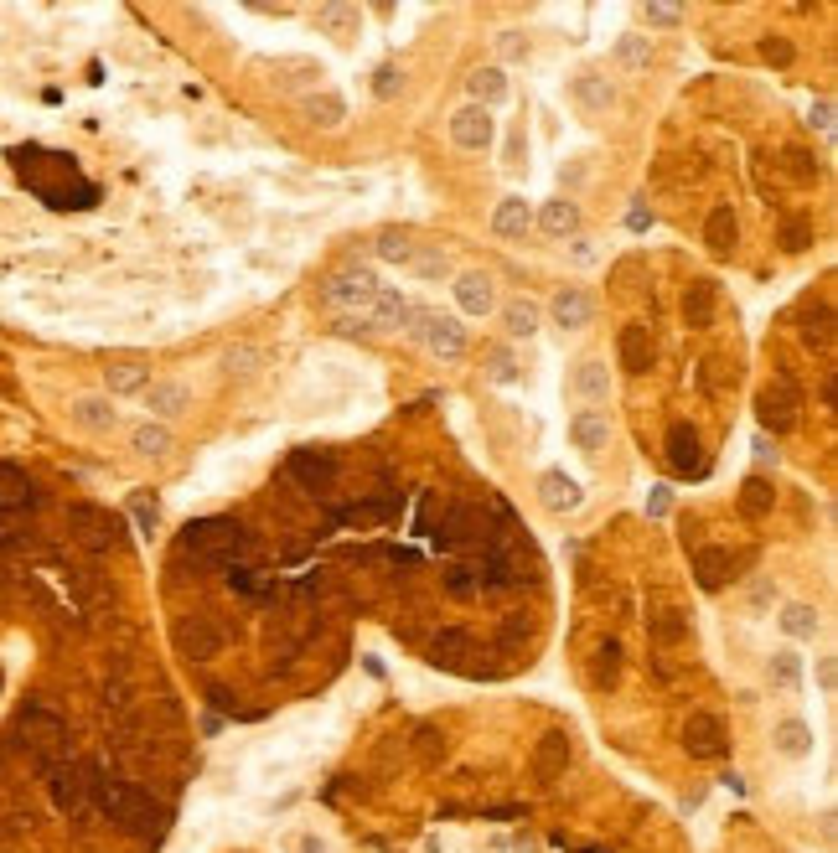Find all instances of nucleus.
Listing matches in <instances>:
<instances>
[{
    "label": "nucleus",
    "instance_id": "obj_1",
    "mask_svg": "<svg viewBox=\"0 0 838 853\" xmlns=\"http://www.w3.org/2000/svg\"><path fill=\"white\" fill-rule=\"evenodd\" d=\"M399 326L409 331L414 342H425L435 357H445V362L461 357V352H466V342H471V337H466V326H461V316H445V311H419V306H409Z\"/></svg>",
    "mask_w": 838,
    "mask_h": 853
},
{
    "label": "nucleus",
    "instance_id": "obj_2",
    "mask_svg": "<svg viewBox=\"0 0 838 853\" xmlns=\"http://www.w3.org/2000/svg\"><path fill=\"white\" fill-rule=\"evenodd\" d=\"M797 409H802V399H797V388L787 378H771L761 388V399H756V414H761V424H766L771 435L797 430Z\"/></svg>",
    "mask_w": 838,
    "mask_h": 853
},
{
    "label": "nucleus",
    "instance_id": "obj_3",
    "mask_svg": "<svg viewBox=\"0 0 838 853\" xmlns=\"http://www.w3.org/2000/svg\"><path fill=\"white\" fill-rule=\"evenodd\" d=\"M492 140H497V119H492V109H482V104H461V109L451 114V145H456V150H492Z\"/></svg>",
    "mask_w": 838,
    "mask_h": 853
},
{
    "label": "nucleus",
    "instance_id": "obj_4",
    "mask_svg": "<svg viewBox=\"0 0 838 853\" xmlns=\"http://www.w3.org/2000/svg\"><path fill=\"white\" fill-rule=\"evenodd\" d=\"M378 280L368 269H347V274H337L332 285H326V300L332 306H347V311H363V316H373V306H378Z\"/></svg>",
    "mask_w": 838,
    "mask_h": 853
},
{
    "label": "nucleus",
    "instance_id": "obj_5",
    "mask_svg": "<svg viewBox=\"0 0 838 853\" xmlns=\"http://www.w3.org/2000/svg\"><path fill=\"white\" fill-rule=\"evenodd\" d=\"M456 306H461V316H492L497 311V280L487 269H466V274H456Z\"/></svg>",
    "mask_w": 838,
    "mask_h": 853
},
{
    "label": "nucleus",
    "instance_id": "obj_6",
    "mask_svg": "<svg viewBox=\"0 0 838 853\" xmlns=\"http://www.w3.org/2000/svg\"><path fill=\"white\" fill-rule=\"evenodd\" d=\"M549 321H554L559 331H585V326L595 321V295L580 290V285H564V290L549 300Z\"/></svg>",
    "mask_w": 838,
    "mask_h": 853
},
{
    "label": "nucleus",
    "instance_id": "obj_7",
    "mask_svg": "<svg viewBox=\"0 0 838 853\" xmlns=\"http://www.w3.org/2000/svg\"><path fill=\"white\" fill-rule=\"evenodd\" d=\"M187 548L202 559H233L238 548V528L233 523H218V517H207V523H192L187 528Z\"/></svg>",
    "mask_w": 838,
    "mask_h": 853
},
{
    "label": "nucleus",
    "instance_id": "obj_8",
    "mask_svg": "<svg viewBox=\"0 0 838 853\" xmlns=\"http://www.w3.org/2000/svg\"><path fill=\"white\" fill-rule=\"evenodd\" d=\"M497 316H502V331H507L513 342H533L538 326H544V306H538V300H528V295H513L507 306H497Z\"/></svg>",
    "mask_w": 838,
    "mask_h": 853
},
{
    "label": "nucleus",
    "instance_id": "obj_9",
    "mask_svg": "<svg viewBox=\"0 0 838 853\" xmlns=\"http://www.w3.org/2000/svg\"><path fill=\"white\" fill-rule=\"evenodd\" d=\"M145 409L156 414V424L176 419L192 409V388L187 383H171V378H151V388H145Z\"/></svg>",
    "mask_w": 838,
    "mask_h": 853
},
{
    "label": "nucleus",
    "instance_id": "obj_10",
    "mask_svg": "<svg viewBox=\"0 0 838 853\" xmlns=\"http://www.w3.org/2000/svg\"><path fill=\"white\" fill-rule=\"evenodd\" d=\"M538 502H544L549 512H575L580 502H585V492H580V481L570 476V471H544L538 476Z\"/></svg>",
    "mask_w": 838,
    "mask_h": 853
},
{
    "label": "nucleus",
    "instance_id": "obj_11",
    "mask_svg": "<svg viewBox=\"0 0 838 853\" xmlns=\"http://www.w3.org/2000/svg\"><path fill=\"white\" fill-rule=\"evenodd\" d=\"M357 26H363L357 6H342V0H326V6H316V32H321V37H332L337 47L357 42Z\"/></svg>",
    "mask_w": 838,
    "mask_h": 853
},
{
    "label": "nucleus",
    "instance_id": "obj_12",
    "mask_svg": "<svg viewBox=\"0 0 838 853\" xmlns=\"http://www.w3.org/2000/svg\"><path fill=\"white\" fill-rule=\"evenodd\" d=\"M570 440H575V450H585V455H601L606 440H611V414H606V409H580V414L570 419Z\"/></svg>",
    "mask_w": 838,
    "mask_h": 853
},
{
    "label": "nucleus",
    "instance_id": "obj_13",
    "mask_svg": "<svg viewBox=\"0 0 838 853\" xmlns=\"http://www.w3.org/2000/svg\"><path fill=\"white\" fill-rule=\"evenodd\" d=\"M533 223L544 228L549 238H580V202H570V197H549L544 207L533 212Z\"/></svg>",
    "mask_w": 838,
    "mask_h": 853
},
{
    "label": "nucleus",
    "instance_id": "obj_14",
    "mask_svg": "<svg viewBox=\"0 0 838 853\" xmlns=\"http://www.w3.org/2000/svg\"><path fill=\"white\" fill-rule=\"evenodd\" d=\"M771 745H776V755H782V760H807V755H813V724H807V719H797V714L776 719V729H771Z\"/></svg>",
    "mask_w": 838,
    "mask_h": 853
},
{
    "label": "nucleus",
    "instance_id": "obj_15",
    "mask_svg": "<svg viewBox=\"0 0 838 853\" xmlns=\"http://www.w3.org/2000/svg\"><path fill=\"white\" fill-rule=\"evenodd\" d=\"M466 88H471V104L497 109V104H507V94H513V78H507V68L487 63V68H476V73L466 78Z\"/></svg>",
    "mask_w": 838,
    "mask_h": 853
},
{
    "label": "nucleus",
    "instance_id": "obj_16",
    "mask_svg": "<svg viewBox=\"0 0 838 853\" xmlns=\"http://www.w3.org/2000/svg\"><path fill=\"white\" fill-rule=\"evenodd\" d=\"M570 99H575L580 114H606V109L616 104V88H611L601 73H575V78H570Z\"/></svg>",
    "mask_w": 838,
    "mask_h": 853
},
{
    "label": "nucleus",
    "instance_id": "obj_17",
    "mask_svg": "<svg viewBox=\"0 0 838 853\" xmlns=\"http://www.w3.org/2000/svg\"><path fill=\"white\" fill-rule=\"evenodd\" d=\"M570 393L580 404H606V393H611V368L606 362H595V357H585L580 368L570 373Z\"/></svg>",
    "mask_w": 838,
    "mask_h": 853
},
{
    "label": "nucleus",
    "instance_id": "obj_18",
    "mask_svg": "<svg viewBox=\"0 0 838 853\" xmlns=\"http://www.w3.org/2000/svg\"><path fill=\"white\" fill-rule=\"evenodd\" d=\"M668 461L678 476H704V450H699V435L688 424H673L668 430Z\"/></svg>",
    "mask_w": 838,
    "mask_h": 853
},
{
    "label": "nucleus",
    "instance_id": "obj_19",
    "mask_svg": "<svg viewBox=\"0 0 838 853\" xmlns=\"http://www.w3.org/2000/svg\"><path fill=\"white\" fill-rule=\"evenodd\" d=\"M766 683H771L776 693H797V688H802V652H797V647H776V652L766 657Z\"/></svg>",
    "mask_w": 838,
    "mask_h": 853
},
{
    "label": "nucleus",
    "instance_id": "obj_20",
    "mask_svg": "<svg viewBox=\"0 0 838 853\" xmlns=\"http://www.w3.org/2000/svg\"><path fill=\"white\" fill-rule=\"evenodd\" d=\"M290 471L301 476L311 492H326V486L337 481V461H332V455H316V450H295L290 455Z\"/></svg>",
    "mask_w": 838,
    "mask_h": 853
},
{
    "label": "nucleus",
    "instance_id": "obj_21",
    "mask_svg": "<svg viewBox=\"0 0 838 853\" xmlns=\"http://www.w3.org/2000/svg\"><path fill=\"white\" fill-rule=\"evenodd\" d=\"M73 424H83V430H94V435H109L119 424V409L109 399H99V393H83V399H73Z\"/></svg>",
    "mask_w": 838,
    "mask_h": 853
},
{
    "label": "nucleus",
    "instance_id": "obj_22",
    "mask_svg": "<svg viewBox=\"0 0 838 853\" xmlns=\"http://www.w3.org/2000/svg\"><path fill=\"white\" fill-rule=\"evenodd\" d=\"M528 228H533V207L523 197H502L492 212V233L497 238H528Z\"/></svg>",
    "mask_w": 838,
    "mask_h": 853
},
{
    "label": "nucleus",
    "instance_id": "obj_23",
    "mask_svg": "<svg viewBox=\"0 0 838 853\" xmlns=\"http://www.w3.org/2000/svg\"><path fill=\"white\" fill-rule=\"evenodd\" d=\"M688 750L694 755H720L725 750V724L714 714H688Z\"/></svg>",
    "mask_w": 838,
    "mask_h": 853
},
{
    "label": "nucleus",
    "instance_id": "obj_24",
    "mask_svg": "<svg viewBox=\"0 0 838 853\" xmlns=\"http://www.w3.org/2000/svg\"><path fill=\"white\" fill-rule=\"evenodd\" d=\"M776 626H782L792 642H813V636L823 631V616L813 611V605H802V600H792V605H782V616H776Z\"/></svg>",
    "mask_w": 838,
    "mask_h": 853
},
{
    "label": "nucleus",
    "instance_id": "obj_25",
    "mask_svg": "<svg viewBox=\"0 0 838 853\" xmlns=\"http://www.w3.org/2000/svg\"><path fill=\"white\" fill-rule=\"evenodd\" d=\"M621 368H626V373H647V368H652L647 326H626V331H621Z\"/></svg>",
    "mask_w": 838,
    "mask_h": 853
},
{
    "label": "nucleus",
    "instance_id": "obj_26",
    "mask_svg": "<svg viewBox=\"0 0 838 853\" xmlns=\"http://www.w3.org/2000/svg\"><path fill=\"white\" fill-rule=\"evenodd\" d=\"M683 321L688 326H709L714 321V280H694L683 290Z\"/></svg>",
    "mask_w": 838,
    "mask_h": 853
},
{
    "label": "nucleus",
    "instance_id": "obj_27",
    "mask_svg": "<svg viewBox=\"0 0 838 853\" xmlns=\"http://www.w3.org/2000/svg\"><path fill=\"white\" fill-rule=\"evenodd\" d=\"M647 63H652V42L642 32H621L616 37V68L621 73H642Z\"/></svg>",
    "mask_w": 838,
    "mask_h": 853
},
{
    "label": "nucleus",
    "instance_id": "obj_28",
    "mask_svg": "<svg viewBox=\"0 0 838 853\" xmlns=\"http://www.w3.org/2000/svg\"><path fill=\"white\" fill-rule=\"evenodd\" d=\"M104 383H109V393H145L151 388V368H145V362H114L104 373Z\"/></svg>",
    "mask_w": 838,
    "mask_h": 853
},
{
    "label": "nucleus",
    "instance_id": "obj_29",
    "mask_svg": "<svg viewBox=\"0 0 838 853\" xmlns=\"http://www.w3.org/2000/svg\"><path fill=\"white\" fill-rule=\"evenodd\" d=\"M306 114H311V125L337 130L342 119H347V104H342V94H326V88H316V94L306 99Z\"/></svg>",
    "mask_w": 838,
    "mask_h": 853
},
{
    "label": "nucleus",
    "instance_id": "obj_30",
    "mask_svg": "<svg viewBox=\"0 0 838 853\" xmlns=\"http://www.w3.org/2000/svg\"><path fill=\"white\" fill-rule=\"evenodd\" d=\"M176 647H182V652H192V657H213V652L223 647V636H218L213 626H207V621H192V626H182V631H176Z\"/></svg>",
    "mask_w": 838,
    "mask_h": 853
},
{
    "label": "nucleus",
    "instance_id": "obj_31",
    "mask_svg": "<svg viewBox=\"0 0 838 853\" xmlns=\"http://www.w3.org/2000/svg\"><path fill=\"white\" fill-rule=\"evenodd\" d=\"M704 243H709L714 254H730V249H735V212H730V207H714V212H709Z\"/></svg>",
    "mask_w": 838,
    "mask_h": 853
},
{
    "label": "nucleus",
    "instance_id": "obj_32",
    "mask_svg": "<svg viewBox=\"0 0 838 853\" xmlns=\"http://www.w3.org/2000/svg\"><path fill=\"white\" fill-rule=\"evenodd\" d=\"M73 523H78V528H88L83 538L94 543V548H114V543H119V528L109 523L104 512H88V507H73Z\"/></svg>",
    "mask_w": 838,
    "mask_h": 853
},
{
    "label": "nucleus",
    "instance_id": "obj_33",
    "mask_svg": "<svg viewBox=\"0 0 838 853\" xmlns=\"http://www.w3.org/2000/svg\"><path fill=\"white\" fill-rule=\"evenodd\" d=\"M694 569H699V585L704 590H720L730 580V554H725V548H704V554L694 559Z\"/></svg>",
    "mask_w": 838,
    "mask_h": 853
},
{
    "label": "nucleus",
    "instance_id": "obj_34",
    "mask_svg": "<svg viewBox=\"0 0 838 853\" xmlns=\"http://www.w3.org/2000/svg\"><path fill=\"white\" fill-rule=\"evenodd\" d=\"M130 450H140V455H166L171 450V430H166V424H156V419H145V424H135V430H130Z\"/></svg>",
    "mask_w": 838,
    "mask_h": 853
},
{
    "label": "nucleus",
    "instance_id": "obj_35",
    "mask_svg": "<svg viewBox=\"0 0 838 853\" xmlns=\"http://www.w3.org/2000/svg\"><path fill=\"white\" fill-rule=\"evenodd\" d=\"M564 760H570V740H564V735H549L544 745H538V760H533V766H538V776H559L564 771Z\"/></svg>",
    "mask_w": 838,
    "mask_h": 853
},
{
    "label": "nucleus",
    "instance_id": "obj_36",
    "mask_svg": "<svg viewBox=\"0 0 838 853\" xmlns=\"http://www.w3.org/2000/svg\"><path fill=\"white\" fill-rule=\"evenodd\" d=\"M414 254H419V243H414V238H404V233H383V238H378V259H383V264L409 269V264H414Z\"/></svg>",
    "mask_w": 838,
    "mask_h": 853
},
{
    "label": "nucleus",
    "instance_id": "obj_37",
    "mask_svg": "<svg viewBox=\"0 0 838 853\" xmlns=\"http://www.w3.org/2000/svg\"><path fill=\"white\" fill-rule=\"evenodd\" d=\"M482 373H487V383H502V388H507V383H518V378H523V362H518L513 352H507V347H497V352L487 357V368H482Z\"/></svg>",
    "mask_w": 838,
    "mask_h": 853
},
{
    "label": "nucleus",
    "instance_id": "obj_38",
    "mask_svg": "<svg viewBox=\"0 0 838 853\" xmlns=\"http://www.w3.org/2000/svg\"><path fill=\"white\" fill-rule=\"evenodd\" d=\"M409 274H419V280H445V274H451V259H445L440 249H419Z\"/></svg>",
    "mask_w": 838,
    "mask_h": 853
},
{
    "label": "nucleus",
    "instance_id": "obj_39",
    "mask_svg": "<svg viewBox=\"0 0 838 853\" xmlns=\"http://www.w3.org/2000/svg\"><path fill=\"white\" fill-rule=\"evenodd\" d=\"M740 512H745V517H766V512H771V486H766L761 476H751V481H745Z\"/></svg>",
    "mask_w": 838,
    "mask_h": 853
},
{
    "label": "nucleus",
    "instance_id": "obj_40",
    "mask_svg": "<svg viewBox=\"0 0 838 853\" xmlns=\"http://www.w3.org/2000/svg\"><path fill=\"white\" fill-rule=\"evenodd\" d=\"M471 652V636L466 631H440L435 636V662H461Z\"/></svg>",
    "mask_w": 838,
    "mask_h": 853
},
{
    "label": "nucleus",
    "instance_id": "obj_41",
    "mask_svg": "<svg viewBox=\"0 0 838 853\" xmlns=\"http://www.w3.org/2000/svg\"><path fill=\"white\" fill-rule=\"evenodd\" d=\"M21 502H32V486H26V476L0 466V507H21Z\"/></svg>",
    "mask_w": 838,
    "mask_h": 853
},
{
    "label": "nucleus",
    "instance_id": "obj_42",
    "mask_svg": "<svg viewBox=\"0 0 838 853\" xmlns=\"http://www.w3.org/2000/svg\"><path fill=\"white\" fill-rule=\"evenodd\" d=\"M497 52H502V63H523V57H528V32H518V26L497 32ZM502 63H497V68H502Z\"/></svg>",
    "mask_w": 838,
    "mask_h": 853
},
{
    "label": "nucleus",
    "instance_id": "obj_43",
    "mask_svg": "<svg viewBox=\"0 0 838 853\" xmlns=\"http://www.w3.org/2000/svg\"><path fill=\"white\" fill-rule=\"evenodd\" d=\"M652 636L657 642H688V621L678 611H663V616H652Z\"/></svg>",
    "mask_w": 838,
    "mask_h": 853
},
{
    "label": "nucleus",
    "instance_id": "obj_44",
    "mask_svg": "<svg viewBox=\"0 0 838 853\" xmlns=\"http://www.w3.org/2000/svg\"><path fill=\"white\" fill-rule=\"evenodd\" d=\"M802 342H807V347H833V316H828V311L807 316V326H802Z\"/></svg>",
    "mask_w": 838,
    "mask_h": 853
},
{
    "label": "nucleus",
    "instance_id": "obj_45",
    "mask_svg": "<svg viewBox=\"0 0 838 853\" xmlns=\"http://www.w3.org/2000/svg\"><path fill=\"white\" fill-rule=\"evenodd\" d=\"M616 673H621V647L616 642H606L601 652H595V683H616Z\"/></svg>",
    "mask_w": 838,
    "mask_h": 853
},
{
    "label": "nucleus",
    "instance_id": "obj_46",
    "mask_svg": "<svg viewBox=\"0 0 838 853\" xmlns=\"http://www.w3.org/2000/svg\"><path fill=\"white\" fill-rule=\"evenodd\" d=\"M399 88H404V73H399L394 63H383V68L373 73V94H378V99H394Z\"/></svg>",
    "mask_w": 838,
    "mask_h": 853
},
{
    "label": "nucleus",
    "instance_id": "obj_47",
    "mask_svg": "<svg viewBox=\"0 0 838 853\" xmlns=\"http://www.w3.org/2000/svg\"><path fill=\"white\" fill-rule=\"evenodd\" d=\"M502 166H507V171H523V166H528V140H523V130L507 135V145H502Z\"/></svg>",
    "mask_w": 838,
    "mask_h": 853
},
{
    "label": "nucleus",
    "instance_id": "obj_48",
    "mask_svg": "<svg viewBox=\"0 0 838 853\" xmlns=\"http://www.w3.org/2000/svg\"><path fill=\"white\" fill-rule=\"evenodd\" d=\"M673 512V492L668 486H652V497H647V517H668Z\"/></svg>",
    "mask_w": 838,
    "mask_h": 853
},
{
    "label": "nucleus",
    "instance_id": "obj_49",
    "mask_svg": "<svg viewBox=\"0 0 838 853\" xmlns=\"http://www.w3.org/2000/svg\"><path fill=\"white\" fill-rule=\"evenodd\" d=\"M642 16H647L652 26H678V21H683V11H678V6H647Z\"/></svg>",
    "mask_w": 838,
    "mask_h": 853
},
{
    "label": "nucleus",
    "instance_id": "obj_50",
    "mask_svg": "<svg viewBox=\"0 0 838 853\" xmlns=\"http://www.w3.org/2000/svg\"><path fill=\"white\" fill-rule=\"evenodd\" d=\"M807 125H813V130H833V104L818 99L813 109H807Z\"/></svg>",
    "mask_w": 838,
    "mask_h": 853
},
{
    "label": "nucleus",
    "instance_id": "obj_51",
    "mask_svg": "<svg viewBox=\"0 0 838 853\" xmlns=\"http://www.w3.org/2000/svg\"><path fill=\"white\" fill-rule=\"evenodd\" d=\"M135 517H140V528H156L161 523V507L145 502V497H135Z\"/></svg>",
    "mask_w": 838,
    "mask_h": 853
},
{
    "label": "nucleus",
    "instance_id": "obj_52",
    "mask_svg": "<svg viewBox=\"0 0 838 853\" xmlns=\"http://www.w3.org/2000/svg\"><path fill=\"white\" fill-rule=\"evenodd\" d=\"M445 585H451V595H471V590H476L471 569H451V580H445Z\"/></svg>",
    "mask_w": 838,
    "mask_h": 853
},
{
    "label": "nucleus",
    "instance_id": "obj_53",
    "mask_svg": "<svg viewBox=\"0 0 838 853\" xmlns=\"http://www.w3.org/2000/svg\"><path fill=\"white\" fill-rule=\"evenodd\" d=\"M249 362H254V347H238V352H228V373H249Z\"/></svg>",
    "mask_w": 838,
    "mask_h": 853
},
{
    "label": "nucleus",
    "instance_id": "obj_54",
    "mask_svg": "<svg viewBox=\"0 0 838 853\" xmlns=\"http://www.w3.org/2000/svg\"><path fill=\"white\" fill-rule=\"evenodd\" d=\"M626 228H632V233H642V228H652V212H647V207L637 202L632 212H626Z\"/></svg>",
    "mask_w": 838,
    "mask_h": 853
},
{
    "label": "nucleus",
    "instance_id": "obj_55",
    "mask_svg": "<svg viewBox=\"0 0 838 853\" xmlns=\"http://www.w3.org/2000/svg\"><path fill=\"white\" fill-rule=\"evenodd\" d=\"M818 688L833 693V657H818Z\"/></svg>",
    "mask_w": 838,
    "mask_h": 853
},
{
    "label": "nucleus",
    "instance_id": "obj_56",
    "mask_svg": "<svg viewBox=\"0 0 838 853\" xmlns=\"http://www.w3.org/2000/svg\"><path fill=\"white\" fill-rule=\"evenodd\" d=\"M766 600H776V585H771V580H756V590H751V605H766Z\"/></svg>",
    "mask_w": 838,
    "mask_h": 853
},
{
    "label": "nucleus",
    "instance_id": "obj_57",
    "mask_svg": "<svg viewBox=\"0 0 838 853\" xmlns=\"http://www.w3.org/2000/svg\"><path fill=\"white\" fill-rule=\"evenodd\" d=\"M766 57L771 63H792V47L787 42H766Z\"/></svg>",
    "mask_w": 838,
    "mask_h": 853
},
{
    "label": "nucleus",
    "instance_id": "obj_58",
    "mask_svg": "<svg viewBox=\"0 0 838 853\" xmlns=\"http://www.w3.org/2000/svg\"><path fill=\"white\" fill-rule=\"evenodd\" d=\"M295 848H301V853H326V843H321V838H301Z\"/></svg>",
    "mask_w": 838,
    "mask_h": 853
}]
</instances>
